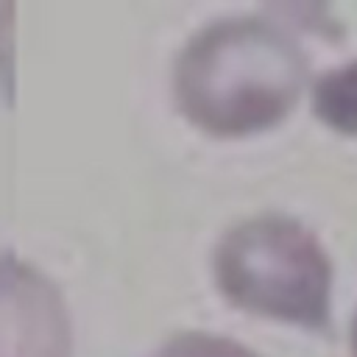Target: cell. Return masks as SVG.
I'll return each mask as SVG.
<instances>
[{"label": "cell", "instance_id": "1", "mask_svg": "<svg viewBox=\"0 0 357 357\" xmlns=\"http://www.w3.org/2000/svg\"><path fill=\"white\" fill-rule=\"evenodd\" d=\"M307 81V56L265 14L215 17L176 53L173 98L209 134H248L282 120Z\"/></svg>", "mask_w": 357, "mask_h": 357}, {"label": "cell", "instance_id": "2", "mask_svg": "<svg viewBox=\"0 0 357 357\" xmlns=\"http://www.w3.org/2000/svg\"><path fill=\"white\" fill-rule=\"evenodd\" d=\"M212 271L220 293L243 310L329 326L332 259L298 218L259 212L231 223L215 243Z\"/></svg>", "mask_w": 357, "mask_h": 357}, {"label": "cell", "instance_id": "3", "mask_svg": "<svg viewBox=\"0 0 357 357\" xmlns=\"http://www.w3.org/2000/svg\"><path fill=\"white\" fill-rule=\"evenodd\" d=\"M312 109L332 128L357 134V59H349L315 78Z\"/></svg>", "mask_w": 357, "mask_h": 357}, {"label": "cell", "instance_id": "4", "mask_svg": "<svg viewBox=\"0 0 357 357\" xmlns=\"http://www.w3.org/2000/svg\"><path fill=\"white\" fill-rule=\"evenodd\" d=\"M153 357H259L254 349L215 332H176Z\"/></svg>", "mask_w": 357, "mask_h": 357}, {"label": "cell", "instance_id": "5", "mask_svg": "<svg viewBox=\"0 0 357 357\" xmlns=\"http://www.w3.org/2000/svg\"><path fill=\"white\" fill-rule=\"evenodd\" d=\"M349 343H351V354L357 357V307H354V315L349 324Z\"/></svg>", "mask_w": 357, "mask_h": 357}]
</instances>
